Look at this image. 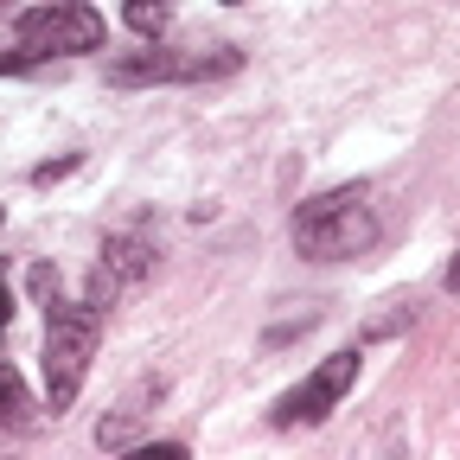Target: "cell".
<instances>
[{
    "mask_svg": "<svg viewBox=\"0 0 460 460\" xmlns=\"http://www.w3.org/2000/svg\"><path fill=\"white\" fill-rule=\"evenodd\" d=\"M377 205L365 186H332V192H314L295 205V224L288 237L307 262H345V256H365L377 243Z\"/></svg>",
    "mask_w": 460,
    "mask_h": 460,
    "instance_id": "6da1fadb",
    "label": "cell"
},
{
    "mask_svg": "<svg viewBox=\"0 0 460 460\" xmlns=\"http://www.w3.org/2000/svg\"><path fill=\"white\" fill-rule=\"evenodd\" d=\"M96 339H102V314L58 288L45 301V410L51 416H65L77 402V390L90 377V358H96Z\"/></svg>",
    "mask_w": 460,
    "mask_h": 460,
    "instance_id": "7a4b0ae2",
    "label": "cell"
},
{
    "mask_svg": "<svg viewBox=\"0 0 460 460\" xmlns=\"http://www.w3.org/2000/svg\"><path fill=\"white\" fill-rule=\"evenodd\" d=\"M237 65H243V51H230V45H217V51H166L160 39H147L141 51L109 58L102 77L115 90H147V84H211V77H230Z\"/></svg>",
    "mask_w": 460,
    "mask_h": 460,
    "instance_id": "3957f363",
    "label": "cell"
},
{
    "mask_svg": "<svg viewBox=\"0 0 460 460\" xmlns=\"http://www.w3.org/2000/svg\"><path fill=\"white\" fill-rule=\"evenodd\" d=\"M13 39L32 51V58H84V51H102L109 26L90 0H45V7H26Z\"/></svg>",
    "mask_w": 460,
    "mask_h": 460,
    "instance_id": "277c9868",
    "label": "cell"
},
{
    "mask_svg": "<svg viewBox=\"0 0 460 460\" xmlns=\"http://www.w3.org/2000/svg\"><path fill=\"white\" fill-rule=\"evenodd\" d=\"M154 275V237L141 224H115L109 237H102V250H96V269H90V307L96 314H109L122 295H135V288Z\"/></svg>",
    "mask_w": 460,
    "mask_h": 460,
    "instance_id": "5b68a950",
    "label": "cell"
},
{
    "mask_svg": "<svg viewBox=\"0 0 460 460\" xmlns=\"http://www.w3.org/2000/svg\"><path fill=\"white\" fill-rule=\"evenodd\" d=\"M358 384V352H332V358H320L314 371H307V384H295L275 410H269V422L275 429H314V422H326L332 410H339V396Z\"/></svg>",
    "mask_w": 460,
    "mask_h": 460,
    "instance_id": "8992f818",
    "label": "cell"
},
{
    "mask_svg": "<svg viewBox=\"0 0 460 460\" xmlns=\"http://www.w3.org/2000/svg\"><path fill=\"white\" fill-rule=\"evenodd\" d=\"M166 396V377H141L135 390H122V402L96 422V447L102 454H122V447H141L147 422H154V402Z\"/></svg>",
    "mask_w": 460,
    "mask_h": 460,
    "instance_id": "52a82bcc",
    "label": "cell"
},
{
    "mask_svg": "<svg viewBox=\"0 0 460 460\" xmlns=\"http://www.w3.org/2000/svg\"><path fill=\"white\" fill-rule=\"evenodd\" d=\"M39 422V402H32V390H26V377L0 358V429L7 435H26Z\"/></svg>",
    "mask_w": 460,
    "mask_h": 460,
    "instance_id": "ba28073f",
    "label": "cell"
},
{
    "mask_svg": "<svg viewBox=\"0 0 460 460\" xmlns=\"http://www.w3.org/2000/svg\"><path fill=\"white\" fill-rule=\"evenodd\" d=\"M128 26H135L141 39H160V32L172 26V7H166V0H128Z\"/></svg>",
    "mask_w": 460,
    "mask_h": 460,
    "instance_id": "9c48e42d",
    "label": "cell"
},
{
    "mask_svg": "<svg viewBox=\"0 0 460 460\" xmlns=\"http://www.w3.org/2000/svg\"><path fill=\"white\" fill-rule=\"evenodd\" d=\"M26 281H32V295H39V307H45V301L58 295V288H65V281H58V269H51V262H32V275H26Z\"/></svg>",
    "mask_w": 460,
    "mask_h": 460,
    "instance_id": "30bf717a",
    "label": "cell"
},
{
    "mask_svg": "<svg viewBox=\"0 0 460 460\" xmlns=\"http://www.w3.org/2000/svg\"><path fill=\"white\" fill-rule=\"evenodd\" d=\"M39 58L26 51V45H13V51H0V77H20V71H32Z\"/></svg>",
    "mask_w": 460,
    "mask_h": 460,
    "instance_id": "8fae6325",
    "label": "cell"
},
{
    "mask_svg": "<svg viewBox=\"0 0 460 460\" xmlns=\"http://www.w3.org/2000/svg\"><path fill=\"white\" fill-rule=\"evenodd\" d=\"M65 172H77V154H65V160H45V166L32 172V186H51V180H65Z\"/></svg>",
    "mask_w": 460,
    "mask_h": 460,
    "instance_id": "7c38bea8",
    "label": "cell"
},
{
    "mask_svg": "<svg viewBox=\"0 0 460 460\" xmlns=\"http://www.w3.org/2000/svg\"><path fill=\"white\" fill-rule=\"evenodd\" d=\"M7 320H13V295H7V281H0V332H7Z\"/></svg>",
    "mask_w": 460,
    "mask_h": 460,
    "instance_id": "4fadbf2b",
    "label": "cell"
},
{
    "mask_svg": "<svg viewBox=\"0 0 460 460\" xmlns=\"http://www.w3.org/2000/svg\"><path fill=\"white\" fill-rule=\"evenodd\" d=\"M447 288H454V295H460V256L447 262Z\"/></svg>",
    "mask_w": 460,
    "mask_h": 460,
    "instance_id": "5bb4252c",
    "label": "cell"
},
{
    "mask_svg": "<svg viewBox=\"0 0 460 460\" xmlns=\"http://www.w3.org/2000/svg\"><path fill=\"white\" fill-rule=\"evenodd\" d=\"M230 7H243V0H230Z\"/></svg>",
    "mask_w": 460,
    "mask_h": 460,
    "instance_id": "9a60e30c",
    "label": "cell"
}]
</instances>
